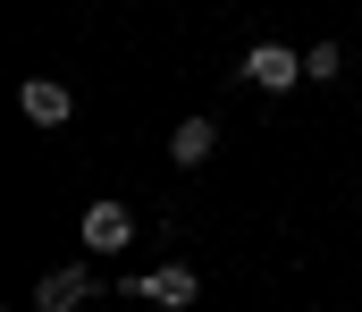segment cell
<instances>
[{
  "mask_svg": "<svg viewBox=\"0 0 362 312\" xmlns=\"http://www.w3.org/2000/svg\"><path fill=\"white\" fill-rule=\"evenodd\" d=\"M236 76L262 85V93H295V85H303V51H295V42H253Z\"/></svg>",
  "mask_w": 362,
  "mask_h": 312,
  "instance_id": "obj_1",
  "label": "cell"
},
{
  "mask_svg": "<svg viewBox=\"0 0 362 312\" xmlns=\"http://www.w3.org/2000/svg\"><path fill=\"white\" fill-rule=\"evenodd\" d=\"M118 296H144V304H160V312H177L202 296V279L185 270V262H169V270H152V279H118Z\"/></svg>",
  "mask_w": 362,
  "mask_h": 312,
  "instance_id": "obj_3",
  "label": "cell"
},
{
  "mask_svg": "<svg viewBox=\"0 0 362 312\" xmlns=\"http://www.w3.org/2000/svg\"><path fill=\"white\" fill-rule=\"evenodd\" d=\"M303 76H312V85H337V76H346V42H329V34H320V42L303 51Z\"/></svg>",
  "mask_w": 362,
  "mask_h": 312,
  "instance_id": "obj_7",
  "label": "cell"
},
{
  "mask_svg": "<svg viewBox=\"0 0 362 312\" xmlns=\"http://www.w3.org/2000/svg\"><path fill=\"white\" fill-rule=\"evenodd\" d=\"M34 296H42V312H76V304L93 296V270H85V262H68V270H51Z\"/></svg>",
  "mask_w": 362,
  "mask_h": 312,
  "instance_id": "obj_6",
  "label": "cell"
},
{
  "mask_svg": "<svg viewBox=\"0 0 362 312\" xmlns=\"http://www.w3.org/2000/svg\"><path fill=\"white\" fill-rule=\"evenodd\" d=\"M17 110H25L34 127H68V118H76V93H68L59 76H25V85H17Z\"/></svg>",
  "mask_w": 362,
  "mask_h": 312,
  "instance_id": "obj_4",
  "label": "cell"
},
{
  "mask_svg": "<svg viewBox=\"0 0 362 312\" xmlns=\"http://www.w3.org/2000/svg\"><path fill=\"white\" fill-rule=\"evenodd\" d=\"M76 236H85V253H127V245H135V211L101 195V203H85V219H76Z\"/></svg>",
  "mask_w": 362,
  "mask_h": 312,
  "instance_id": "obj_2",
  "label": "cell"
},
{
  "mask_svg": "<svg viewBox=\"0 0 362 312\" xmlns=\"http://www.w3.org/2000/svg\"><path fill=\"white\" fill-rule=\"evenodd\" d=\"M211 152H219V118H177L169 127V161L177 169H202Z\"/></svg>",
  "mask_w": 362,
  "mask_h": 312,
  "instance_id": "obj_5",
  "label": "cell"
}]
</instances>
